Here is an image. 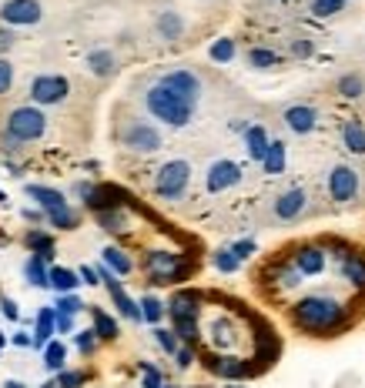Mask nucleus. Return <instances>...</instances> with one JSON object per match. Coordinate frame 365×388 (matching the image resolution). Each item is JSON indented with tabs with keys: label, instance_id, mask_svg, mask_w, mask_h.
<instances>
[{
	"label": "nucleus",
	"instance_id": "1",
	"mask_svg": "<svg viewBox=\"0 0 365 388\" xmlns=\"http://www.w3.org/2000/svg\"><path fill=\"white\" fill-rule=\"evenodd\" d=\"M295 321L305 331H332L345 321V308L329 295H308L295 305Z\"/></svg>",
	"mask_w": 365,
	"mask_h": 388
},
{
	"label": "nucleus",
	"instance_id": "2",
	"mask_svg": "<svg viewBox=\"0 0 365 388\" xmlns=\"http://www.w3.org/2000/svg\"><path fill=\"white\" fill-rule=\"evenodd\" d=\"M148 111H151L158 120H165V124H171V127H184L188 120H191V111H195V104L191 101H184L181 94H174L171 88H165L161 81L154 84L151 90H148Z\"/></svg>",
	"mask_w": 365,
	"mask_h": 388
},
{
	"label": "nucleus",
	"instance_id": "3",
	"mask_svg": "<svg viewBox=\"0 0 365 388\" xmlns=\"http://www.w3.org/2000/svg\"><path fill=\"white\" fill-rule=\"evenodd\" d=\"M7 134L14 141H34L44 134V114L37 107H17L7 120Z\"/></svg>",
	"mask_w": 365,
	"mask_h": 388
},
{
	"label": "nucleus",
	"instance_id": "4",
	"mask_svg": "<svg viewBox=\"0 0 365 388\" xmlns=\"http://www.w3.org/2000/svg\"><path fill=\"white\" fill-rule=\"evenodd\" d=\"M188 178H191L188 161H167V165L158 171L154 191L161 194V198H181L184 188H188Z\"/></svg>",
	"mask_w": 365,
	"mask_h": 388
},
{
	"label": "nucleus",
	"instance_id": "5",
	"mask_svg": "<svg viewBox=\"0 0 365 388\" xmlns=\"http://www.w3.org/2000/svg\"><path fill=\"white\" fill-rule=\"evenodd\" d=\"M148 271H151L154 284H171V282H178V278L188 275V268L181 265V258L171 254V251H151L148 254Z\"/></svg>",
	"mask_w": 365,
	"mask_h": 388
},
{
	"label": "nucleus",
	"instance_id": "6",
	"mask_svg": "<svg viewBox=\"0 0 365 388\" xmlns=\"http://www.w3.org/2000/svg\"><path fill=\"white\" fill-rule=\"evenodd\" d=\"M329 194H332V201H342V205L352 201L359 194V174L345 165L332 167V174H329Z\"/></svg>",
	"mask_w": 365,
	"mask_h": 388
},
{
	"label": "nucleus",
	"instance_id": "7",
	"mask_svg": "<svg viewBox=\"0 0 365 388\" xmlns=\"http://www.w3.org/2000/svg\"><path fill=\"white\" fill-rule=\"evenodd\" d=\"M0 17L7 24H37L41 20V4L37 0H7L0 7Z\"/></svg>",
	"mask_w": 365,
	"mask_h": 388
},
{
	"label": "nucleus",
	"instance_id": "8",
	"mask_svg": "<svg viewBox=\"0 0 365 388\" xmlns=\"http://www.w3.org/2000/svg\"><path fill=\"white\" fill-rule=\"evenodd\" d=\"M238 181H242V167L235 165V161H214V165L208 167L205 184H208V191H225V188L238 184Z\"/></svg>",
	"mask_w": 365,
	"mask_h": 388
},
{
	"label": "nucleus",
	"instance_id": "9",
	"mask_svg": "<svg viewBox=\"0 0 365 388\" xmlns=\"http://www.w3.org/2000/svg\"><path fill=\"white\" fill-rule=\"evenodd\" d=\"M31 94L37 104H57V101L67 97V81L64 77H37Z\"/></svg>",
	"mask_w": 365,
	"mask_h": 388
},
{
	"label": "nucleus",
	"instance_id": "10",
	"mask_svg": "<svg viewBox=\"0 0 365 388\" xmlns=\"http://www.w3.org/2000/svg\"><path fill=\"white\" fill-rule=\"evenodd\" d=\"M161 84L171 88L174 94H181L184 101H191V104L198 101V94H201V81L191 74V71H171V74L161 77Z\"/></svg>",
	"mask_w": 365,
	"mask_h": 388
},
{
	"label": "nucleus",
	"instance_id": "11",
	"mask_svg": "<svg viewBox=\"0 0 365 388\" xmlns=\"http://www.w3.org/2000/svg\"><path fill=\"white\" fill-rule=\"evenodd\" d=\"M198 291H178L174 298L167 301V312H171V321H195L198 318Z\"/></svg>",
	"mask_w": 365,
	"mask_h": 388
},
{
	"label": "nucleus",
	"instance_id": "12",
	"mask_svg": "<svg viewBox=\"0 0 365 388\" xmlns=\"http://www.w3.org/2000/svg\"><path fill=\"white\" fill-rule=\"evenodd\" d=\"M124 144L135 151H158L161 148V134L154 131L151 124H131L128 134H124Z\"/></svg>",
	"mask_w": 365,
	"mask_h": 388
},
{
	"label": "nucleus",
	"instance_id": "13",
	"mask_svg": "<svg viewBox=\"0 0 365 388\" xmlns=\"http://www.w3.org/2000/svg\"><path fill=\"white\" fill-rule=\"evenodd\" d=\"M97 275H101V278H104L107 282V291H111V298H114V305H118V308H121V314L124 318H144V314H141V308H137L135 301L128 298V295H124V288H121V282H118V278H114V275H111V271L107 268H101L97 271Z\"/></svg>",
	"mask_w": 365,
	"mask_h": 388
},
{
	"label": "nucleus",
	"instance_id": "14",
	"mask_svg": "<svg viewBox=\"0 0 365 388\" xmlns=\"http://www.w3.org/2000/svg\"><path fill=\"white\" fill-rule=\"evenodd\" d=\"M302 211H305V191L302 188H291V191H285L278 201H275V218H282V221L298 218Z\"/></svg>",
	"mask_w": 365,
	"mask_h": 388
},
{
	"label": "nucleus",
	"instance_id": "15",
	"mask_svg": "<svg viewBox=\"0 0 365 388\" xmlns=\"http://www.w3.org/2000/svg\"><path fill=\"white\" fill-rule=\"evenodd\" d=\"M315 111L305 104H291L289 111H285V124H289V131H295V134H308L312 127H315Z\"/></svg>",
	"mask_w": 365,
	"mask_h": 388
},
{
	"label": "nucleus",
	"instance_id": "16",
	"mask_svg": "<svg viewBox=\"0 0 365 388\" xmlns=\"http://www.w3.org/2000/svg\"><path fill=\"white\" fill-rule=\"evenodd\" d=\"M295 268L302 271V275H319L322 268H325V254H322V248H298V254H295Z\"/></svg>",
	"mask_w": 365,
	"mask_h": 388
},
{
	"label": "nucleus",
	"instance_id": "17",
	"mask_svg": "<svg viewBox=\"0 0 365 388\" xmlns=\"http://www.w3.org/2000/svg\"><path fill=\"white\" fill-rule=\"evenodd\" d=\"M208 368H212L214 375H221V378H245L248 375V365H245L242 359H231V355H214L212 361H208Z\"/></svg>",
	"mask_w": 365,
	"mask_h": 388
},
{
	"label": "nucleus",
	"instance_id": "18",
	"mask_svg": "<svg viewBox=\"0 0 365 388\" xmlns=\"http://www.w3.org/2000/svg\"><path fill=\"white\" fill-rule=\"evenodd\" d=\"M245 144H248V154H252V161H265V154H268V134H265V127H248L245 131Z\"/></svg>",
	"mask_w": 365,
	"mask_h": 388
},
{
	"label": "nucleus",
	"instance_id": "19",
	"mask_svg": "<svg viewBox=\"0 0 365 388\" xmlns=\"http://www.w3.org/2000/svg\"><path fill=\"white\" fill-rule=\"evenodd\" d=\"M27 194H31L34 201H41V208L50 214V211H61V208H67L64 205V194L61 191H50V188H41V184H31L27 188Z\"/></svg>",
	"mask_w": 365,
	"mask_h": 388
},
{
	"label": "nucleus",
	"instance_id": "20",
	"mask_svg": "<svg viewBox=\"0 0 365 388\" xmlns=\"http://www.w3.org/2000/svg\"><path fill=\"white\" fill-rule=\"evenodd\" d=\"M342 275L349 278V284L365 288V258L362 254H345V258H342Z\"/></svg>",
	"mask_w": 365,
	"mask_h": 388
},
{
	"label": "nucleus",
	"instance_id": "21",
	"mask_svg": "<svg viewBox=\"0 0 365 388\" xmlns=\"http://www.w3.org/2000/svg\"><path fill=\"white\" fill-rule=\"evenodd\" d=\"M54 331H57V312L54 308H41V314H37V345H47Z\"/></svg>",
	"mask_w": 365,
	"mask_h": 388
},
{
	"label": "nucleus",
	"instance_id": "22",
	"mask_svg": "<svg viewBox=\"0 0 365 388\" xmlns=\"http://www.w3.org/2000/svg\"><path fill=\"white\" fill-rule=\"evenodd\" d=\"M261 165H265V171H268V174H282V171H285V144H282V141H272V144H268V154H265V161H261Z\"/></svg>",
	"mask_w": 365,
	"mask_h": 388
},
{
	"label": "nucleus",
	"instance_id": "23",
	"mask_svg": "<svg viewBox=\"0 0 365 388\" xmlns=\"http://www.w3.org/2000/svg\"><path fill=\"white\" fill-rule=\"evenodd\" d=\"M91 314H94V331H97V338H104V342L118 338V321H114L111 314H104L101 308H91Z\"/></svg>",
	"mask_w": 365,
	"mask_h": 388
},
{
	"label": "nucleus",
	"instance_id": "24",
	"mask_svg": "<svg viewBox=\"0 0 365 388\" xmlns=\"http://www.w3.org/2000/svg\"><path fill=\"white\" fill-rule=\"evenodd\" d=\"M342 137H345V148H349L352 154H365V131H362V124L349 120V124L342 127Z\"/></svg>",
	"mask_w": 365,
	"mask_h": 388
},
{
	"label": "nucleus",
	"instance_id": "25",
	"mask_svg": "<svg viewBox=\"0 0 365 388\" xmlns=\"http://www.w3.org/2000/svg\"><path fill=\"white\" fill-rule=\"evenodd\" d=\"M27 278H31V284H37V288H47V284H50V271H44V258L34 254L31 261H27Z\"/></svg>",
	"mask_w": 365,
	"mask_h": 388
},
{
	"label": "nucleus",
	"instance_id": "26",
	"mask_svg": "<svg viewBox=\"0 0 365 388\" xmlns=\"http://www.w3.org/2000/svg\"><path fill=\"white\" fill-rule=\"evenodd\" d=\"M64 355H67V348H64L61 342H47V348H44V365L50 368V372H61Z\"/></svg>",
	"mask_w": 365,
	"mask_h": 388
},
{
	"label": "nucleus",
	"instance_id": "27",
	"mask_svg": "<svg viewBox=\"0 0 365 388\" xmlns=\"http://www.w3.org/2000/svg\"><path fill=\"white\" fill-rule=\"evenodd\" d=\"M104 261H107V268H114L118 275H128V271H131V258H128L121 248H104Z\"/></svg>",
	"mask_w": 365,
	"mask_h": 388
},
{
	"label": "nucleus",
	"instance_id": "28",
	"mask_svg": "<svg viewBox=\"0 0 365 388\" xmlns=\"http://www.w3.org/2000/svg\"><path fill=\"white\" fill-rule=\"evenodd\" d=\"M50 284H54V288H57V291H74L77 284V275L74 271H67V268H54L50 271Z\"/></svg>",
	"mask_w": 365,
	"mask_h": 388
},
{
	"label": "nucleus",
	"instance_id": "29",
	"mask_svg": "<svg viewBox=\"0 0 365 388\" xmlns=\"http://www.w3.org/2000/svg\"><path fill=\"white\" fill-rule=\"evenodd\" d=\"M248 64H252V67H275V64H282V57H278L275 50L255 47V50H248Z\"/></svg>",
	"mask_w": 365,
	"mask_h": 388
},
{
	"label": "nucleus",
	"instance_id": "30",
	"mask_svg": "<svg viewBox=\"0 0 365 388\" xmlns=\"http://www.w3.org/2000/svg\"><path fill=\"white\" fill-rule=\"evenodd\" d=\"M88 64H91V71H94V74H101V77L114 71V57H111L107 50H94L91 57H88Z\"/></svg>",
	"mask_w": 365,
	"mask_h": 388
},
{
	"label": "nucleus",
	"instance_id": "31",
	"mask_svg": "<svg viewBox=\"0 0 365 388\" xmlns=\"http://www.w3.org/2000/svg\"><path fill=\"white\" fill-rule=\"evenodd\" d=\"M362 90H365V81L359 74H345L338 81V94H342V97H359Z\"/></svg>",
	"mask_w": 365,
	"mask_h": 388
},
{
	"label": "nucleus",
	"instance_id": "32",
	"mask_svg": "<svg viewBox=\"0 0 365 388\" xmlns=\"http://www.w3.org/2000/svg\"><path fill=\"white\" fill-rule=\"evenodd\" d=\"M27 244H31L34 251H37V258H50L54 254V241L47 238V235H41V231H31V238H27Z\"/></svg>",
	"mask_w": 365,
	"mask_h": 388
},
{
	"label": "nucleus",
	"instance_id": "33",
	"mask_svg": "<svg viewBox=\"0 0 365 388\" xmlns=\"http://www.w3.org/2000/svg\"><path fill=\"white\" fill-rule=\"evenodd\" d=\"M141 314H144V321L158 325V321H161V314H165V305H161L158 298H151V295H148V298H141Z\"/></svg>",
	"mask_w": 365,
	"mask_h": 388
},
{
	"label": "nucleus",
	"instance_id": "34",
	"mask_svg": "<svg viewBox=\"0 0 365 388\" xmlns=\"http://www.w3.org/2000/svg\"><path fill=\"white\" fill-rule=\"evenodd\" d=\"M238 265H242V258H238V254L231 251V248H225V251H218V254H214V268H218V271H225V275H231V271L238 268Z\"/></svg>",
	"mask_w": 365,
	"mask_h": 388
},
{
	"label": "nucleus",
	"instance_id": "35",
	"mask_svg": "<svg viewBox=\"0 0 365 388\" xmlns=\"http://www.w3.org/2000/svg\"><path fill=\"white\" fill-rule=\"evenodd\" d=\"M158 30L165 34L167 41H174V37L181 34V17H178V14H165L161 20H158Z\"/></svg>",
	"mask_w": 365,
	"mask_h": 388
},
{
	"label": "nucleus",
	"instance_id": "36",
	"mask_svg": "<svg viewBox=\"0 0 365 388\" xmlns=\"http://www.w3.org/2000/svg\"><path fill=\"white\" fill-rule=\"evenodd\" d=\"M342 7H345V0H312V14H319V17H332Z\"/></svg>",
	"mask_w": 365,
	"mask_h": 388
},
{
	"label": "nucleus",
	"instance_id": "37",
	"mask_svg": "<svg viewBox=\"0 0 365 388\" xmlns=\"http://www.w3.org/2000/svg\"><path fill=\"white\" fill-rule=\"evenodd\" d=\"M47 218H50V224H54V228H74V224H77V214H74V211H71V208L50 211Z\"/></svg>",
	"mask_w": 365,
	"mask_h": 388
},
{
	"label": "nucleus",
	"instance_id": "38",
	"mask_svg": "<svg viewBox=\"0 0 365 388\" xmlns=\"http://www.w3.org/2000/svg\"><path fill=\"white\" fill-rule=\"evenodd\" d=\"M154 338H158V345L165 348L167 355H178V338H174V331H165V328H158V331H154Z\"/></svg>",
	"mask_w": 365,
	"mask_h": 388
},
{
	"label": "nucleus",
	"instance_id": "39",
	"mask_svg": "<svg viewBox=\"0 0 365 388\" xmlns=\"http://www.w3.org/2000/svg\"><path fill=\"white\" fill-rule=\"evenodd\" d=\"M97 218H101V224L107 231H124V218L118 211H97Z\"/></svg>",
	"mask_w": 365,
	"mask_h": 388
},
{
	"label": "nucleus",
	"instance_id": "40",
	"mask_svg": "<svg viewBox=\"0 0 365 388\" xmlns=\"http://www.w3.org/2000/svg\"><path fill=\"white\" fill-rule=\"evenodd\" d=\"M174 335L184 338V342H195L198 338V325L195 321H174Z\"/></svg>",
	"mask_w": 365,
	"mask_h": 388
},
{
	"label": "nucleus",
	"instance_id": "41",
	"mask_svg": "<svg viewBox=\"0 0 365 388\" xmlns=\"http://www.w3.org/2000/svg\"><path fill=\"white\" fill-rule=\"evenodd\" d=\"M57 385L61 388H81L84 385V375L81 372H57Z\"/></svg>",
	"mask_w": 365,
	"mask_h": 388
},
{
	"label": "nucleus",
	"instance_id": "42",
	"mask_svg": "<svg viewBox=\"0 0 365 388\" xmlns=\"http://www.w3.org/2000/svg\"><path fill=\"white\" fill-rule=\"evenodd\" d=\"M212 57L214 60H231L235 57V44H231V41H218V44L212 47Z\"/></svg>",
	"mask_w": 365,
	"mask_h": 388
},
{
	"label": "nucleus",
	"instance_id": "43",
	"mask_svg": "<svg viewBox=\"0 0 365 388\" xmlns=\"http://www.w3.org/2000/svg\"><path fill=\"white\" fill-rule=\"evenodd\" d=\"M84 305L74 298V295H64V298H57V312L61 314H74V312H81Z\"/></svg>",
	"mask_w": 365,
	"mask_h": 388
},
{
	"label": "nucleus",
	"instance_id": "44",
	"mask_svg": "<svg viewBox=\"0 0 365 388\" xmlns=\"http://www.w3.org/2000/svg\"><path fill=\"white\" fill-rule=\"evenodd\" d=\"M144 388H161V372L151 365H144Z\"/></svg>",
	"mask_w": 365,
	"mask_h": 388
},
{
	"label": "nucleus",
	"instance_id": "45",
	"mask_svg": "<svg viewBox=\"0 0 365 388\" xmlns=\"http://www.w3.org/2000/svg\"><path fill=\"white\" fill-rule=\"evenodd\" d=\"M94 335H97V331H81L74 338L77 348H81V352H94Z\"/></svg>",
	"mask_w": 365,
	"mask_h": 388
},
{
	"label": "nucleus",
	"instance_id": "46",
	"mask_svg": "<svg viewBox=\"0 0 365 388\" xmlns=\"http://www.w3.org/2000/svg\"><path fill=\"white\" fill-rule=\"evenodd\" d=\"M7 88H11V64L0 60V94H7Z\"/></svg>",
	"mask_w": 365,
	"mask_h": 388
},
{
	"label": "nucleus",
	"instance_id": "47",
	"mask_svg": "<svg viewBox=\"0 0 365 388\" xmlns=\"http://www.w3.org/2000/svg\"><path fill=\"white\" fill-rule=\"evenodd\" d=\"M231 251H235V254H238V258H242V261H245V258H248V254L255 251V241H248V238H245V241H238V244H235V248H231Z\"/></svg>",
	"mask_w": 365,
	"mask_h": 388
},
{
	"label": "nucleus",
	"instance_id": "48",
	"mask_svg": "<svg viewBox=\"0 0 365 388\" xmlns=\"http://www.w3.org/2000/svg\"><path fill=\"white\" fill-rule=\"evenodd\" d=\"M174 359H178V368H188V365L195 361V352H191V348H178V355H174Z\"/></svg>",
	"mask_w": 365,
	"mask_h": 388
},
{
	"label": "nucleus",
	"instance_id": "49",
	"mask_svg": "<svg viewBox=\"0 0 365 388\" xmlns=\"http://www.w3.org/2000/svg\"><path fill=\"white\" fill-rule=\"evenodd\" d=\"M0 308H4V314H7L11 321H17V318H20V314H17V305H14L11 298H4V301H0Z\"/></svg>",
	"mask_w": 365,
	"mask_h": 388
},
{
	"label": "nucleus",
	"instance_id": "50",
	"mask_svg": "<svg viewBox=\"0 0 365 388\" xmlns=\"http://www.w3.org/2000/svg\"><path fill=\"white\" fill-rule=\"evenodd\" d=\"M97 278H101V275H97L94 268H81V282L84 284H97Z\"/></svg>",
	"mask_w": 365,
	"mask_h": 388
},
{
	"label": "nucleus",
	"instance_id": "51",
	"mask_svg": "<svg viewBox=\"0 0 365 388\" xmlns=\"http://www.w3.org/2000/svg\"><path fill=\"white\" fill-rule=\"evenodd\" d=\"M71 328H74L71 314H61V312H57V331H71Z\"/></svg>",
	"mask_w": 365,
	"mask_h": 388
},
{
	"label": "nucleus",
	"instance_id": "52",
	"mask_svg": "<svg viewBox=\"0 0 365 388\" xmlns=\"http://www.w3.org/2000/svg\"><path fill=\"white\" fill-rule=\"evenodd\" d=\"M295 54H298V57H308V54H312V44H308V41L295 44Z\"/></svg>",
	"mask_w": 365,
	"mask_h": 388
},
{
	"label": "nucleus",
	"instance_id": "53",
	"mask_svg": "<svg viewBox=\"0 0 365 388\" xmlns=\"http://www.w3.org/2000/svg\"><path fill=\"white\" fill-rule=\"evenodd\" d=\"M14 342L20 345V348H27V345H31V338H27V335H14Z\"/></svg>",
	"mask_w": 365,
	"mask_h": 388
},
{
	"label": "nucleus",
	"instance_id": "54",
	"mask_svg": "<svg viewBox=\"0 0 365 388\" xmlns=\"http://www.w3.org/2000/svg\"><path fill=\"white\" fill-rule=\"evenodd\" d=\"M11 41H14V37H11V34L4 30V34H0V47H11Z\"/></svg>",
	"mask_w": 365,
	"mask_h": 388
},
{
	"label": "nucleus",
	"instance_id": "55",
	"mask_svg": "<svg viewBox=\"0 0 365 388\" xmlns=\"http://www.w3.org/2000/svg\"><path fill=\"white\" fill-rule=\"evenodd\" d=\"M4 388H27V385H20V382H7Z\"/></svg>",
	"mask_w": 365,
	"mask_h": 388
},
{
	"label": "nucleus",
	"instance_id": "56",
	"mask_svg": "<svg viewBox=\"0 0 365 388\" xmlns=\"http://www.w3.org/2000/svg\"><path fill=\"white\" fill-rule=\"evenodd\" d=\"M44 388H61V385H57V382H47V385Z\"/></svg>",
	"mask_w": 365,
	"mask_h": 388
},
{
	"label": "nucleus",
	"instance_id": "57",
	"mask_svg": "<svg viewBox=\"0 0 365 388\" xmlns=\"http://www.w3.org/2000/svg\"><path fill=\"white\" fill-rule=\"evenodd\" d=\"M0 205H7V194H4V191H0Z\"/></svg>",
	"mask_w": 365,
	"mask_h": 388
},
{
	"label": "nucleus",
	"instance_id": "58",
	"mask_svg": "<svg viewBox=\"0 0 365 388\" xmlns=\"http://www.w3.org/2000/svg\"><path fill=\"white\" fill-rule=\"evenodd\" d=\"M4 345H7V338H4V331H0V348H4Z\"/></svg>",
	"mask_w": 365,
	"mask_h": 388
},
{
	"label": "nucleus",
	"instance_id": "59",
	"mask_svg": "<svg viewBox=\"0 0 365 388\" xmlns=\"http://www.w3.org/2000/svg\"><path fill=\"white\" fill-rule=\"evenodd\" d=\"M235 388H238V385H235Z\"/></svg>",
	"mask_w": 365,
	"mask_h": 388
}]
</instances>
